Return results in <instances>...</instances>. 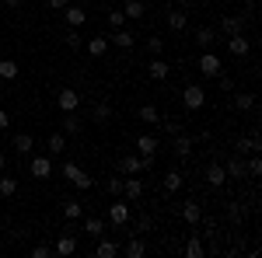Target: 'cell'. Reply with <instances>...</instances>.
Here are the masks:
<instances>
[{
	"mask_svg": "<svg viewBox=\"0 0 262 258\" xmlns=\"http://www.w3.org/2000/svg\"><path fill=\"white\" fill-rule=\"evenodd\" d=\"M227 217H231V223H242L245 209H242V206H238V202H227Z\"/></svg>",
	"mask_w": 262,
	"mask_h": 258,
	"instance_id": "obj_41",
	"label": "cell"
},
{
	"mask_svg": "<svg viewBox=\"0 0 262 258\" xmlns=\"http://www.w3.org/2000/svg\"><path fill=\"white\" fill-rule=\"evenodd\" d=\"M164 129H168L171 136H179V133H182V126H179V122H164Z\"/></svg>",
	"mask_w": 262,
	"mask_h": 258,
	"instance_id": "obj_49",
	"label": "cell"
},
{
	"mask_svg": "<svg viewBox=\"0 0 262 258\" xmlns=\"http://www.w3.org/2000/svg\"><path fill=\"white\" fill-rule=\"evenodd\" d=\"M32 258H49V244H35L32 248Z\"/></svg>",
	"mask_w": 262,
	"mask_h": 258,
	"instance_id": "obj_47",
	"label": "cell"
},
{
	"mask_svg": "<svg viewBox=\"0 0 262 258\" xmlns=\"http://www.w3.org/2000/svg\"><path fill=\"white\" fill-rule=\"evenodd\" d=\"M245 171H248V178H259V175H262V160L255 157V154H252V160L245 164Z\"/></svg>",
	"mask_w": 262,
	"mask_h": 258,
	"instance_id": "obj_40",
	"label": "cell"
},
{
	"mask_svg": "<svg viewBox=\"0 0 262 258\" xmlns=\"http://www.w3.org/2000/svg\"><path fill=\"white\" fill-rule=\"evenodd\" d=\"M234 150H238V154H259V150H262V139H259V133H252V136L238 139V143H234Z\"/></svg>",
	"mask_w": 262,
	"mask_h": 258,
	"instance_id": "obj_13",
	"label": "cell"
},
{
	"mask_svg": "<svg viewBox=\"0 0 262 258\" xmlns=\"http://www.w3.org/2000/svg\"><path fill=\"white\" fill-rule=\"evenodd\" d=\"M63 178H70V181H74V189H84V192L95 185V178H91L84 168H77V164H63Z\"/></svg>",
	"mask_w": 262,
	"mask_h": 258,
	"instance_id": "obj_2",
	"label": "cell"
},
{
	"mask_svg": "<svg viewBox=\"0 0 262 258\" xmlns=\"http://www.w3.org/2000/svg\"><path fill=\"white\" fill-rule=\"evenodd\" d=\"M105 189H108L112 196H122V178H108V181H105Z\"/></svg>",
	"mask_w": 262,
	"mask_h": 258,
	"instance_id": "obj_45",
	"label": "cell"
},
{
	"mask_svg": "<svg viewBox=\"0 0 262 258\" xmlns=\"http://www.w3.org/2000/svg\"><path fill=\"white\" fill-rule=\"evenodd\" d=\"M221 70H224L221 56H217L213 49H206V53H203V56H200V74H203V77H210V80H213V77H217V74H221Z\"/></svg>",
	"mask_w": 262,
	"mask_h": 258,
	"instance_id": "obj_3",
	"label": "cell"
},
{
	"mask_svg": "<svg viewBox=\"0 0 262 258\" xmlns=\"http://www.w3.org/2000/svg\"><path fill=\"white\" fill-rule=\"evenodd\" d=\"M91 119L98 122V126H108V122H112V105H108V101H98V105L91 108Z\"/></svg>",
	"mask_w": 262,
	"mask_h": 258,
	"instance_id": "obj_15",
	"label": "cell"
},
{
	"mask_svg": "<svg viewBox=\"0 0 262 258\" xmlns=\"http://www.w3.org/2000/svg\"><path fill=\"white\" fill-rule=\"evenodd\" d=\"M108 220H112V227H126L129 223V202H112L108 206Z\"/></svg>",
	"mask_w": 262,
	"mask_h": 258,
	"instance_id": "obj_4",
	"label": "cell"
},
{
	"mask_svg": "<svg viewBox=\"0 0 262 258\" xmlns=\"http://www.w3.org/2000/svg\"><path fill=\"white\" fill-rule=\"evenodd\" d=\"M206 181H210L213 189H221L224 181H227V171H224V164H210V168H206Z\"/></svg>",
	"mask_w": 262,
	"mask_h": 258,
	"instance_id": "obj_20",
	"label": "cell"
},
{
	"mask_svg": "<svg viewBox=\"0 0 262 258\" xmlns=\"http://www.w3.org/2000/svg\"><path fill=\"white\" fill-rule=\"evenodd\" d=\"M147 49H150V56H161V53H164V39H158V35L147 39Z\"/></svg>",
	"mask_w": 262,
	"mask_h": 258,
	"instance_id": "obj_42",
	"label": "cell"
},
{
	"mask_svg": "<svg viewBox=\"0 0 262 258\" xmlns=\"http://www.w3.org/2000/svg\"><path fill=\"white\" fill-rule=\"evenodd\" d=\"M122 196L129 199V202H140V199H143V181L133 178V175H129V178H122Z\"/></svg>",
	"mask_w": 262,
	"mask_h": 258,
	"instance_id": "obj_5",
	"label": "cell"
},
{
	"mask_svg": "<svg viewBox=\"0 0 262 258\" xmlns=\"http://www.w3.org/2000/svg\"><path fill=\"white\" fill-rule=\"evenodd\" d=\"M182 189V175L179 171H168V175H164V192H179Z\"/></svg>",
	"mask_w": 262,
	"mask_h": 258,
	"instance_id": "obj_38",
	"label": "cell"
},
{
	"mask_svg": "<svg viewBox=\"0 0 262 258\" xmlns=\"http://www.w3.org/2000/svg\"><path fill=\"white\" fill-rule=\"evenodd\" d=\"M234 108H238V112H252V108H255V95L238 91V95H234Z\"/></svg>",
	"mask_w": 262,
	"mask_h": 258,
	"instance_id": "obj_28",
	"label": "cell"
},
{
	"mask_svg": "<svg viewBox=\"0 0 262 258\" xmlns=\"http://www.w3.org/2000/svg\"><path fill=\"white\" fill-rule=\"evenodd\" d=\"M182 220H185L189 227H196V223L203 220V209H200V202H185V206H182Z\"/></svg>",
	"mask_w": 262,
	"mask_h": 258,
	"instance_id": "obj_17",
	"label": "cell"
},
{
	"mask_svg": "<svg viewBox=\"0 0 262 258\" xmlns=\"http://www.w3.org/2000/svg\"><path fill=\"white\" fill-rule=\"evenodd\" d=\"M14 192H18V178H7V175L0 171V199L14 196Z\"/></svg>",
	"mask_w": 262,
	"mask_h": 258,
	"instance_id": "obj_30",
	"label": "cell"
},
{
	"mask_svg": "<svg viewBox=\"0 0 262 258\" xmlns=\"http://www.w3.org/2000/svg\"><path fill=\"white\" fill-rule=\"evenodd\" d=\"M84 230H88V234H95V238H101V234H105L101 217H88V220H84Z\"/></svg>",
	"mask_w": 262,
	"mask_h": 258,
	"instance_id": "obj_36",
	"label": "cell"
},
{
	"mask_svg": "<svg viewBox=\"0 0 262 258\" xmlns=\"http://www.w3.org/2000/svg\"><path fill=\"white\" fill-rule=\"evenodd\" d=\"M67 150V133H53L49 136V154H63Z\"/></svg>",
	"mask_w": 262,
	"mask_h": 258,
	"instance_id": "obj_37",
	"label": "cell"
},
{
	"mask_svg": "<svg viewBox=\"0 0 262 258\" xmlns=\"http://www.w3.org/2000/svg\"><path fill=\"white\" fill-rule=\"evenodd\" d=\"M108 42H112V45H119V49H133V42H137V35H133L129 28H116V32L108 35Z\"/></svg>",
	"mask_w": 262,
	"mask_h": 258,
	"instance_id": "obj_11",
	"label": "cell"
},
{
	"mask_svg": "<svg viewBox=\"0 0 262 258\" xmlns=\"http://www.w3.org/2000/svg\"><path fill=\"white\" fill-rule=\"evenodd\" d=\"M224 171H227V178H248V171H245V164H242V154H238L234 160H227Z\"/></svg>",
	"mask_w": 262,
	"mask_h": 258,
	"instance_id": "obj_22",
	"label": "cell"
},
{
	"mask_svg": "<svg viewBox=\"0 0 262 258\" xmlns=\"http://www.w3.org/2000/svg\"><path fill=\"white\" fill-rule=\"evenodd\" d=\"M4 4H7V7H18V0H4Z\"/></svg>",
	"mask_w": 262,
	"mask_h": 258,
	"instance_id": "obj_52",
	"label": "cell"
},
{
	"mask_svg": "<svg viewBox=\"0 0 262 258\" xmlns=\"http://www.w3.org/2000/svg\"><path fill=\"white\" fill-rule=\"evenodd\" d=\"M227 49H231V56H248V49H252V39H245L242 32H234V35L227 39Z\"/></svg>",
	"mask_w": 262,
	"mask_h": 258,
	"instance_id": "obj_7",
	"label": "cell"
},
{
	"mask_svg": "<svg viewBox=\"0 0 262 258\" xmlns=\"http://www.w3.org/2000/svg\"><path fill=\"white\" fill-rule=\"evenodd\" d=\"M122 14H126L129 21H140L143 14H147V4H143V0H126V7H122Z\"/></svg>",
	"mask_w": 262,
	"mask_h": 258,
	"instance_id": "obj_16",
	"label": "cell"
},
{
	"mask_svg": "<svg viewBox=\"0 0 262 258\" xmlns=\"http://www.w3.org/2000/svg\"><path fill=\"white\" fill-rule=\"evenodd\" d=\"M32 143H35V139L28 136V133H18V136H14V150H18V154H28Z\"/></svg>",
	"mask_w": 262,
	"mask_h": 258,
	"instance_id": "obj_39",
	"label": "cell"
},
{
	"mask_svg": "<svg viewBox=\"0 0 262 258\" xmlns=\"http://www.w3.org/2000/svg\"><path fill=\"white\" fill-rule=\"evenodd\" d=\"M192 154V136H175V157H189Z\"/></svg>",
	"mask_w": 262,
	"mask_h": 258,
	"instance_id": "obj_29",
	"label": "cell"
},
{
	"mask_svg": "<svg viewBox=\"0 0 262 258\" xmlns=\"http://www.w3.org/2000/svg\"><path fill=\"white\" fill-rule=\"evenodd\" d=\"M189 25V11H168V28L171 32H185Z\"/></svg>",
	"mask_w": 262,
	"mask_h": 258,
	"instance_id": "obj_19",
	"label": "cell"
},
{
	"mask_svg": "<svg viewBox=\"0 0 262 258\" xmlns=\"http://www.w3.org/2000/svg\"><path fill=\"white\" fill-rule=\"evenodd\" d=\"M119 251H122V248L116 244V241H98V248H95V255H98V258H116Z\"/></svg>",
	"mask_w": 262,
	"mask_h": 258,
	"instance_id": "obj_24",
	"label": "cell"
},
{
	"mask_svg": "<svg viewBox=\"0 0 262 258\" xmlns=\"http://www.w3.org/2000/svg\"><path fill=\"white\" fill-rule=\"evenodd\" d=\"M56 101H60L63 112H77V105H81V95H77L74 87H63L60 95H56Z\"/></svg>",
	"mask_w": 262,
	"mask_h": 258,
	"instance_id": "obj_6",
	"label": "cell"
},
{
	"mask_svg": "<svg viewBox=\"0 0 262 258\" xmlns=\"http://www.w3.org/2000/svg\"><path fill=\"white\" fill-rule=\"evenodd\" d=\"M182 101H185L189 112H200L203 101H206V91H203L200 84H185V87H182Z\"/></svg>",
	"mask_w": 262,
	"mask_h": 258,
	"instance_id": "obj_1",
	"label": "cell"
},
{
	"mask_svg": "<svg viewBox=\"0 0 262 258\" xmlns=\"http://www.w3.org/2000/svg\"><path fill=\"white\" fill-rule=\"evenodd\" d=\"M140 122H161V112H158V105H140Z\"/></svg>",
	"mask_w": 262,
	"mask_h": 258,
	"instance_id": "obj_31",
	"label": "cell"
},
{
	"mask_svg": "<svg viewBox=\"0 0 262 258\" xmlns=\"http://www.w3.org/2000/svg\"><path fill=\"white\" fill-rule=\"evenodd\" d=\"M122 171H126V175H140V171H147V168H143V157L140 154H126V157H122Z\"/></svg>",
	"mask_w": 262,
	"mask_h": 258,
	"instance_id": "obj_18",
	"label": "cell"
},
{
	"mask_svg": "<svg viewBox=\"0 0 262 258\" xmlns=\"http://www.w3.org/2000/svg\"><path fill=\"white\" fill-rule=\"evenodd\" d=\"M137 150H140V157H154L158 154V136L154 133H140L137 136Z\"/></svg>",
	"mask_w": 262,
	"mask_h": 258,
	"instance_id": "obj_8",
	"label": "cell"
},
{
	"mask_svg": "<svg viewBox=\"0 0 262 258\" xmlns=\"http://www.w3.org/2000/svg\"><path fill=\"white\" fill-rule=\"evenodd\" d=\"M4 168H7V157H4V154H0V171H4Z\"/></svg>",
	"mask_w": 262,
	"mask_h": 258,
	"instance_id": "obj_51",
	"label": "cell"
},
{
	"mask_svg": "<svg viewBox=\"0 0 262 258\" xmlns=\"http://www.w3.org/2000/svg\"><path fill=\"white\" fill-rule=\"evenodd\" d=\"M67 4H70V0H46V7H49V11H63Z\"/></svg>",
	"mask_w": 262,
	"mask_h": 258,
	"instance_id": "obj_48",
	"label": "cell"
},
{
	"mask_svg": "<svg viewBox=\"0 0 262 258\" xmlns=\"http://www.w3.org/2000/svg\"><path fill=\"white\" fill-rule=\"evenodd\" d=\"M213 42H217L213 28H200V32H196V45H200V49H213Z\"/></svg>",
	"mask_w": 262,
	"mask_h": 258,
	"instance_id": "obj_27",
	"label": "cell"
},
{
	"mask_svg": "<svg viewBox=\"0 0 262 258\" xmlns=\"http://www.w3.org/2000/svg\"><path fill=\"white\" fill-rule=\"evenodd\" d=\"M168 74H171V66H168L161 56H154V60L147 63V77H150V80H164Z\"/></svg>",
	"mask_w": 262,
	"mask_h": 258,
	"instance_id": "obj_10",
	"label": "cell"
},
{
	"mask_svg": "<svg viewBox=\"0 0 262 258\" xmlns=\"http://www.w3.org/2000/svg\"><path fill=\"white\" fill-rule=\"evenodd\" d=\"M63 42H67V49H74V53H77V49H81V45H84V35H81V32H77V28H70V32L63 35Z\"/></svg>",
	"mask_w": 262,
	"mask_h": 258,
	"instance_id": "obj_34",
	"label": "cell"
},
{
	"mask_svg": "<svg viewBox=\"0 0 262 258\" xmlns=\"http://www.w3.org/2000/svg\"><path fill=\"white\" fill-rule=\"evenodd\" d=\"M63 133H67V136H77V133H81L77 112H63Z\"/></svg>",
	"mask_w": 262,
	"mask_h": 258,
	"instance_id": "obj_25",
	"label": "cell"
},
{
	"mask_svg": "<svg viewBox=\"0 0 262 258\" xmlns=\"http://www.w3.org/2000/svg\"><path fill=\"white\" fill-rule=\"evenodd\" d=\"M0 77L4 80H18V63L14 60H0Z\"/></svg>",
	"mask_w": 262,
	"mask_h": 258,
	"instance_id": "obj_33",
	"label": "cell"
},
{
	"mask_svg": "<svg viewBox=\"0 0 262 258\" xmlns=\"http://www.w3.org/2000/svg\"><path fill=\"white\" fill-rule=\"evenodd\" d=\"M63 217H67V220H81L84 217V202H77V199L63 202Z\"/></svg>",
	"mask_w": 262,
	"mask_h": 258,
	"instance_id": "obj_26",
	"label": "cell"
},
{
	"mask_svg": "<svg viewBox=\"0 0 262 258\" xmlns=\"http://www.w3.org/2000/svg\"><path fill=\"white\" fill-rule=\"evenodd\" d=\"M7 126H11V115H7V112H0V129H7Z\"/></svg>",
	"mask_w": 262,
	"mask_h": 258,
	"instance_id": "obj_50",
	"label": "cell"
},
{
	"mask_svg": "<svg viewBox=\"0 0 262 258\" xmlns=\"http://www.w3.org/2000/svg\"><path fill=\"white\" fill-rule=\"evenodd\" d=\"M84 45H88V56H95V60L108 53V39H105V35H95V39H88V42H84Z\"/></svg>",
	"mask_w": 262,
	"mask_h": 258,
	"instance_id": "obj_14",
	"label": "cell"
},
{
	"mask_svg": "<svg viewBox=\"0 0 262 258\" xmlns=\"http://www.w3.org/2000/svg\"><path fill=\"white\" fill-rule=\"evenodd\" d=\"M108 25H112V28H122V25H126V14H122V11H108Z\"/></svg>",
	"mask_w": 262,
	"mask_h": 258,
	"instance_id": "obj_43",
	"label": "cell"
},
{
	"mask_svg": "<svg viewBox=\"0 0 262 258\" xmlns=\"http://www.w3.org/2000/svg\"><path fill=\"white\" fill-rule=\"evenodd\" d=\"M137 230H140V234H150V230H154V220H150V217H140V220H137Z\"/></svg>",
	"mask_w": 262,
	"mask_h": 258,
	"instance_id": "obj_44",
	"label": "cell"
},
{
	"mask_svg": "<svg viewBox=\"0 0 262 258\" xmlns=\"http://www.w3.org/2000/svg\"><path fill=\"white\" fill-rule=\"evenodd\" d=\"M74 251H77V238H70V234H63L60 241H56V255H74Z\"/></svg>",
	"mask_w": 262,
	"mask_h": 258,
	"instance_id": "obj_23",
	"label": "cell"
},
{
	"mask_svg": "<svg viewBox=\"0 0 262 258\" xmlns=\"http://www.w3.org/2000/svg\"><path fill=\"white\" fill-rule=\"evenodd\" d=\"M122 251H126L129 258H143V255H147V244H143L137 234H129V241H126V248H122Z\"/></svg>",
	"mask_w": 262,
	"mask_h": 258,
	"instance_id": "obj_21",
	"label": "cell"
},
{
	"mask_svg": "<svg viewBox=\"0 0 262 258\" xmlns=\"http://www.w3.org/2000/svg\"><path fill=\"white\" fill-rule=\"evenodd\" d=\"M32 178H53V160L49 157H32Z\"/></svg>",
	"mask_w": 262,
	"mask_h": 258,
	"instance_id": "obj_9",
	"label": "cell"
},
{
	"mask_svg": "<svg viewBox=\"0 0 262 258\" xmlns=\"http://www.w3.org/2000/svg\"><path fill=\"white\" fill-rule=\"evenodd\" d=\"M185 255H189V258H203V255H206L203 241L200 238H189V241H185Z\"/></svg>",
	"mask_w": 262,
	"mask_h": 258,
	"instance_id": "obj_32",
	"label": "cell"
},
{
	"mask_svg": "<svg viewBox=\"0 0 262 258\" xmlns=\"http://www.w3.org/2000/svg\"><path fill=\"white\" fill-rule=\"evenodd\" d=\"M63 18H67V25H70V28H81L84 21H88V11H84V7H70V4H67V7H63Z\"/></svg>",
	"mask_w": 262,
	"mask_h": 258,
	"instance_id": "obj_12",
	"label": "cell"
},
{
	"mask_svg": "<svg viewBox=\"0 0 262 258\" xmlns=\"http://www.w3.org/2000/svg\"><path fill=\"white\" fill-rule=\"evenodd\" d=\"M242 25H245V18H238V14H231V18H224V21H221V28L227 32V35H234V32H242Z\"/></svg>",
	"mask_w": 262,
	"mask_h": 258,
	"instance_id": "obj_35",
	"label": "cell"
},
{
	"mask_svg": "<svg viewBox=\"0 0 262 258\" xmlns=\"http://www.w3.org/2000/svg\"><path fill=\"white\" fill-rule=\"evenodd\" d=\"M217 84H221V91H231V87H234V80L227 77L224 70H221V74H217Z\"/></svg>",
	"mask_w": 262,
	"mask_h": 258,
	"instance_id": "obj_46",
	"label": "cell"
}]
</instances>
